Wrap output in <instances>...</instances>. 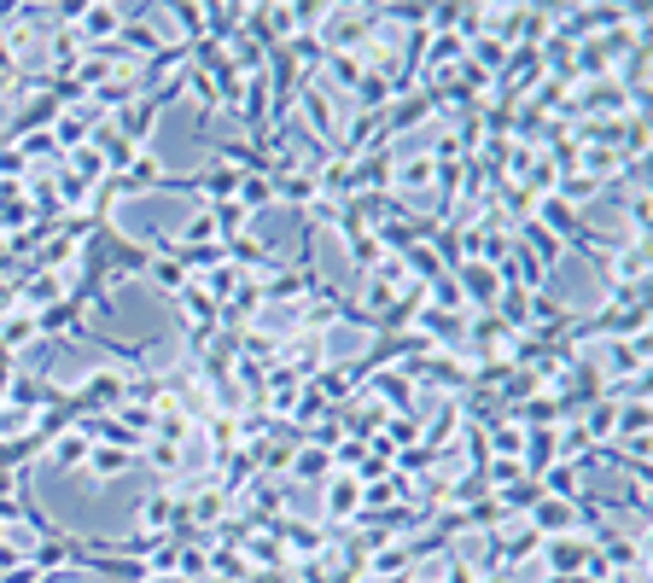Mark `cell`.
Instances as JSON below:
<instances>
[{"label": "cell", "instance_id": "obj_17", "mask_svg": "<svg viewBox=\"0 0 653 583\" xmlns=\"http://www.w3.org/2000/svg\"><path fill=\"white\" fill-rule=\"evenodd\" d=\"M146 583H187V578H181V572H152Z\"/></svg>", "mask_w": 653, "mask_h": 583}, {"label": "cell", "instance_id": "obj_12", "mask_svg": "<svg viewBox=\"0 0 653 583\" xmlns=\"http://www.w3.org/2000/svg\"><path fill=\"white\" fill-rule=\"evenodd\" d=\"M59 298H65V280H59V275H47V269H41V275H24V304L53 309Z\"/></svg>", "mask_w": 653, "mask_h": 583}, {"label": "cell", "instance_id": "obj_9", "mask_svg": "<svg viewBox=\"0 0 653 583\" xmlns=\"http://www.w3.org/2000/svg\"><path fill=\"white\" fill-rule=\"evenodd\" d=\"M234 205H240L245 216H257L263 205H275V181H269V175H240V193H234Z\"/></svg>", "mask_w": 653, "mask_h": 583}, {"label": "cell", "instance_id": "obj_15", "mask_svg": "<svg viewBox=\"0 0 653 583\" xmlns=\"http://www.w3.org/2000/svg\"><path fill=\"white\" fill-rule=\"evenodd\" d=\"M432 175H438V164H432V158H414V164H403L391 181H397V187H426Z\"/></svg>", "mask_w": 653, "mask_h": 583}, {"label": "cell", "instance_id": "obj_6", "mask_svg": "<svg viewBox=\"0 0 653 583\" xmlns=\"http://www.w3.org/2000/svg\"><path fill=\"white\" fill-rule=\"evenodd\" d=\"M286 473H292L298 484H327V479H333V455H327V449H315V444H298Z\"/></svg>", "mask_w": 653, "mask_h": 583}, {"label": "cell", "instance_id": "obj_2", "mask_svg": "<svg viewBox=\"0 0 653 583\" xmlns=\"http://www.w3.org/2000/svg\"><path fill=\"white\" fill-rule=\"evenodd\" d=\"M449 275H455V292H461V298H473L479 309H490L496 298H502V286H508L502 269H484V263H455Z\"/></svg>", "mask_w": 653, "mask_h": 583}, {"label": "cell", "instance_id": "obj_7", "mask_svg": "<svg viewBox=\"0 0 653 583\" xmlns=\"http://www.w3.org/2000/svg\"><path fill=\"white\" fill-rule=\"evenodd\" d=\"M88 432H82V426H70V432H59V438H53V444H47V455H53V467H59V473H76V467H88Z\"/></svg>", "mask_w": 653, "mask_h": 583}, {"label": "cell", "instance_id": "obj_16", "mask_svg": "<svg viewBox=\"0 0 653 583\" xmlns=\"http://www.w3.org/2000/svg\"><path fill=\"white\" fill-rule=\"evenodd\" d=\"M444 583H479V566H467V560H449Z\"/></svg>", "mask_w": 653, "mask_h": 583}, {"label": "cell", "instance_id": "obj_13", "mask_svg": "<svg viewBox=\"0 0 653 583\" xmlns=\"http://www.w3.org/2000/svg\"><path fill=\"white\" fill-rule=\"evenodd\" d=\"M175 572L187 583H205L210 578V549L205 543H193V549H175Z\"/></svg>", "mask_w": 653, "mask_h": 583}, {"label": "cell", "instance_id": "obj_11", "mask_svg": "<svg viewBox=\"0 0 653 583\" xmlns=\"http://www.w3.org/2000/svg\"><path fill=\"white\" fill-rule=\"evenodd\" d=\"M519 234H525V251H531V257H537V263H543V269H554V263H560V240H554L549 228H537V222H525V228H519Z\"/></svg>", "mask_w": 653, "mask_h": 583}, {"label": "cell", "instance_id": "obj_1", "mask_svg": "<svg viewBox=\"0 0 653 583\" xmlns=\"http://www.w3.org/2000/svg\"><path fill=\"white\" fill-rule=\"evenodd\" d=\"M543 572L549 578H578L584 572V560H589V537L584 531H572V537H543Z\"/></svg>", "mask_w": 653, "mask_h": 583}, {"label": "cell", "instance_id": "obj_5", "mask_svg": "<svg viewBox=\"0 0 653 583\" xmlns=\"http://www.w3.org/2000/svg\"><path fill=\"white\" fill-rule=\"evenodd\" d=\"M368 391H374L385 409H397V414L414 409V379L409 374H385V368H379V374H368Z\"/></svg>", "mask_w": 653, "mask_h": 583}, {"label": "cell", "instance_id": "obj_8", "mask_svg": "<svg viewBox=\"0 0 653 583\" xmlns=\"http://www.w3.org/2000/svg\"><path fill=\"white\" fill-rule=\"evenodd\" d=\"M653 426V409L648 403H619V420H613V438H624V444H636V438H648Z\"/></svg>", "mask_w": 653, "mask_h": 583}, {"label": "cell", "instance_id": "obj_14", "mask_svg": "<svg viewBox=\"0 0 653 583\" xmlns=\"http://www.w3.org/2000/svg\"><path fill=\"white\" fill-rule=\"evenodd\" d=\"M146 461H152V473H158V479H175V473H181V449H175V444H158V438L146 444Z\"/></svg>", "mask_w": 653, "mask_h": 583}, {"label": "cell", "instance_id": "obj_3", "mask_svg": "<svg viewBox=\"0 0 653 583\" xmlns=\"http://www.w3.org/2000/svg\"><path fill=\"white\" fill-rule=\"evenodd\" d=\"M135 467H140V455H129V449H111V444L88 449V479L94 484H117V479H129Z\"/></svg>", "mask_w": 653, "mask_h": 583}, {"label": "cell", "instance_id": "obj_10", "mask_svg": "<svg viewBox=\"0 0 653 583\" xmlns=\"http://www.w3.org/2000/svg\"><path fill=\"white\" fill-rule=\"evenodd\" d=\"M146 280H152V286H158V292H164V298H181V286H187V269H181V263H175V257H152V269H146Z\"/></svg>", "mask_w": 653, "mask_h": 583}, {"label": "cell", "instance_id": "obj_4", "mask_svg": "<svg viewBox=\"0 0 653 583\" xmlns=\"http://www.w3.org/2000/svg\"><path fill=\"white\" fill-rule=\"evenodd\" d=\"M356 514H362V479L356 473H333L327 479V519L344 525V519H356Z\"/></svg>", "mask_w": 653, "mask_h": 583}]
</instances>
